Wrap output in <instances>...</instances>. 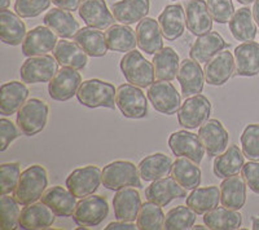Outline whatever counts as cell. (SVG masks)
Wrapping results in <instances>:
<instances>
[{
	"label": "cell",
	"mask_w": 259,
	"mask_h": 230,
	"mask_svg": "<svg viewBox=\"0 0 259 230\" xmlns=\"http://www.w3.org/2000/svg\"><path fill=\"white\" fill-rule=\"evenodd\" d=\"M45 25L57 34L60 38H74L79 31V22L70 11L62 8H52L43 18Z\"/></svg>",
	"instance_id": "obj_31"
},
{
	"label": "cell",
	"mask_w": 259,
	"mask_h": 230,
	"mask_svg": "<svg viewBox=\"0 0 259 230\" xmlns=\"http://www.w3.org/2000/svg\"><path fill=\"white\" fill-rule=\"evenodd\" d=\"M194 230H203V229H209V227L206 226V225H205V226H203V225H196V226L193 227Z\"/></svg>",
	"instance_id": "obj_58"
},
{
	"label": "cell",
	"mask_w": 259,
	"mask_h": 230,
	"mask_svg": "<svg viewBox=\"0 0 259 230\" xmlns=\"http://www.w3.org/2000/svg\"><path fill=\"white\" fill-rule=\"evenodd\" d=\"M149 9L150 0H119L110 7L115 20L128 26L147 17Z\"/></svg>",
	"instance_id": "obj_27"
},
{
	"label": "cell",
	"mask_w": 259,
	"mask_h": 230,
	"mask_svg": "<svg viewBox=\"0 0 259 230\" xmlns=\"http://www.w3.org/2000/svg\"><path fill=\"white\" fill-rule=\"evenodd\" d=\"M203 148L209 156H218L228 146L230 135L218 119H209L200 127L198 131Z\"/></svg>",
	"instance_id": "obj_16"
},
{
	"label": "cell",
	"mask_w": 259,
	"mask_h": 230,
	"mask_svg": "<svg viewBox=\"0 0 259 230\" xmlns=\"http://www.w3.org/2000/svg\"><path fill=\"white\" fill-rule=\"evenodd\" d=\"M117 89L113 84L108 82H103L100 79H89L80 84L78 89V101L83 106L91 107H106L114 109Z\"/></svg>",
	"instance_id": "obj_2"
},
{
	"label": "cell",
	"mask_w": 259,
	"mask_h": 230,
	"mask_svg": "<svg viewBox=\"0 0 259 230\" xmlns=\"http://www.w3.org/2000/svg\"><path fill=\"white\" fill-rule=\"evenodd\" d=\"M187 197L186 189L178 184L174 177H163L153 181L145 189V198L148 201L165 207L177 198Z\"/></svg>",
	"instance_id": "obj_19"
},
{
	"label": "cell",
	"mask_w": 259,
	"mask_h": 230,
	"mask_svg": "<svg viewBox=\"0 0 259 230\" xmlns=\"http://www.w3.org/2000/svg\"><path fill=\"white\" fill-rule=\"evenodd\" d=\"M246 183L244 177L235 175L221 184V203L230 210H241L246 202Z\"/></svg>",
	"instance_id": "obj_28"
},
{
	"label": "cell",
	"mask_w": 259,
	"mask_h": 230,
	"mask_svg": "<svg viewBox=\"0 0 259 230\" xmlns=\"http://www.w3.org/2000/svg\"><path fill=\"white\" fill-rule=\"evenodd\" d=\"M50 107L45 101L30 98L17 111V126L25 136H35L47 126Z\"/></svg>",
	"instance_id": "obj_4"
},
{
	"label": "cell",
	"mask_w": 259,
	"mask_h": 230,
	"mask_svg": "<svg viewBox=\"0 0 259 230\" xmlns=\"http://www.w3.org/2000/svg\"><path fill=\"white\" fill-rule=\"evenodd\" d=\"M59 65L56 57L51 54L29 57L20 69L21 79L29 84L51 82L59 71Z\"/></svg>",
	"instance_id": "obj_8"
},
{
	"label": "cell",
	"mask_w": 259,
	"mask_h": 230,
	"mask_svg": "<svg viewBox=\"0 0 259 230\" xmlns=\"http://www.w3.org/2000/svg\"><path fill=\"white\" fill-rule=\"evenodd\" d=\"M235 70V56L230 50H223L215 54L205 64V68H203L205 80L210 86H223L231 79Z\"/></svg>",
	"instance_id": "obj_14"
},
{
	"label": "cell",
	"mask_w": 259,
	"mask_h": 230,
	"mask_svg": "<svg viewBox=\"0 0 259 230\" xmlns=\"http://www.w3.org/2000/svg\"><path fill=\"white\" fill-rule=\"evenodd\" d=\"M210 15L218 24H228L235 15V7L232 0H207Z\"/></svg>",
	"instance_id": "obj_49"
},
{
	"label": "cell",
	"mask_w": 259,
	"mask_h": 230,
	"mask_svg": "<svg viewBox=\"0 0 259 230\" xmlns=\"http://www.w3.org/2000/svg\"><path fill=\"white\" fill-rule=\"evenodd\" d=\"M118 109L123 117L130 119H142L148 114V101L140 87L122 84L118 87L115 96Z\"/></svg>",
	"instance_id": "obj_9"
},
{
	"label": "cell",
	"mask_w": 259,
	"mask_h": 230,
	"mask_svg": "<svg viewBox=\"0 0 259 230\" xmlns=\"http://www.w3.org/2000/svg\"><path fill=\"white\" fill-rule=\"evenodd\" d=\"M196 215L188 206H178L168 211L165 216V226L167 230H187L191 229L196 222Z\"/></svg>",
	"instance_id": "obj_44"
},
{
	"label": "cell",
	"mask_w": 259,
	"mask_h": 230,
	"mask_svg": "<svg viewBox=\"0 0 259 230\" xmlns=\"http://www.w3.org/2000/svg\"><path fill=\"white\" fill-rule=\"evenodd\" d=\"M236 74L240 77H255L259 74V44L247 41L235 48Z\"/></svg>",
	"instance_id": "obj_29"
},
{
	"label": "cell",
	"mask_w": 259,
	"mask_h": 230,
	"mask_svg": "<svg viewBox=\"0 0 259 230\" xmlns=\"http://www.w3.org/2000/svg\"><path fill=\"white\" fill-rule=\"evenodd\" d=\"M11 4V0H0V8L2 9H7Z\"/></svg>",
	"instance_id": "obj_56"
},
{
	"label": "cell",
	"mask_w": 259,
	"mask_h": 230,
	"mask_svg": "<svg viewBox=\"0 0 259 230\" xmlns=\"http://www.w3.org/2000/svg\"><path fill=\"white\" fill-rule=\"evenodd\" d=\"M52 0H16L15 12L22 18L38 17L47 11Z\"/></svg>",
	"instance_id": "obj_48"
},
{
	"label": "cell",
	"mask_w": 259,
	"mask_h": 230,
	"mask_svg": "<svg viewBox=\"0 0 259 230\" xmlns=\"http://www.w3.org/2000/svg\"><path fill=\"white\" fill-rule=\"evenodd\" d=\"M74 41L91 57L105 56L109 49L105 34L95 27L87 26L79 29V31L74 35Z\"/></svg>",
	"instance_id": "obj_35"
},
{
	"label": "cell",
	"mask_w": 259,
	"mask_h": 230,
	"mask_svg": "<svg viewBox=\"0 0 259 230\" xmlns=\"http://www.w3.org/2000/svg\"><path fill=\"white\" fill-rule=\"evenodd\" d=\"M253 16H254V20H255L256 25L259 26V0H255V2H254Z\"/></svg>",
	"instance_id": "obj_54"
},
{
	"label": "cell",
	"mask_w": 259,
	"mask_h": 230,
	"mask_svg": "<svg viewBox=\"0 0 259 230\" xmlns=\"http://www.w3.org/2000/svg\"><path fill=\"white\" fill-rule=\"evenodd\" d=\"M29 97V89L24 83L13 80L4 83L0 89V114L8 117L22 107Z\"/></svg>",
	"instance_id": "obj_24"
},
{
	"label": "cell",
	"mask_w": 259,
	"mask_h": 230,
	"mask_svg": "<svg viewBox=\"0 0 259 230\" xmlns=\"http://www.w3.org/2000/svg\"><path fill=\"white\" fill-rule=\"evenodd\" d=\"M121 70L130 84L147 88L154 83L153 62H149L139 50H130L122 57Z\"/></svg>",
	"instance_id": "obj_3"
},
{
	"label": "cell",
	"mask_w": 259,
	"mask_h": 230,
	"mask_svg": "<svg viewBox=\"0 0 259 230\" xmlns=\"http://www.w3.org/2000/svg\"><path fill=\"white\" fill-rule=\"evenodd\" d=\"M80 84H82V77L78 70L62 68L57 71V74L48 84V92L52 100L68 101L74 96H77Z\"/></svg>",
	"instance_id": "obj_13"
},
{
	"label": "cell",
	"mask_w": 259,
	"mask_h": 230,
	"mask_svg": "<svg viewBox=\"0 0 259 230\" xmlns=\"http://www.w3.org/2000/svg\"><path fill=\"white\" fill-rule=\"evenodd\" d=\"M0 133H2L0 135V137H2V141H0V151H6L9 145H11V142H13L21 136L18 128L7 118L0 119Z\"/></svg>",
	"instance_id": "obj_50"
},
{
	"label": "cell",
	"mask_w": 259,
	"mask_h": 230,
	"mask_svg": "<svg viewBox=\"0 0 259 230\" xmlns=\"http://www.w3.org/2000/svg\"><path fill=\"white\" fill-rule=\"evenodd\" d=\"M48 186V175L45 167L34 164L21 174L13 197L21 206L35 203L41 199Z\"/></svg>",
	"instance_id": "obj_1"
},
{
	"label": "cell",
	"mask_w": 259,
	"mask_h": 230,
	"mask_svg": "<svg viewBox=\"0 0 259 230\" xmlns=\"http://www.w3.org/2000/svg\"><path fill=\"white\" fill-rule=\"evenodd\" d=\"M139 174L145 181H156L167 177L172 169V160L166 154L156 153L148 155L139 163Z\"/></svg>",
	"instance_id": "obj_37"
},
{
	"label": "cell",
	"mask_w": 259,
	"mask_h": 230,
	"mask_svg": "<svg viewBox=\"0 0 259 230\" xmlns=\"http://www.w3.org/2000/svg\"><path fill=\"white\" fill-rule=\"evenodd\" d=\"M242 153L247 159L259 162V124L246 126L241 135Z\"/></svg>",
	"instance_id": "obj_47"
},
{
	"label": "cell",
	"mask_w": 259,
	"mask_h": 230,
	"mask_svg": "<svg viewBox=\"0 0 259 230\" xmlns=\"http://www.w3.org/2000/svg\"><path fill=\"white\" fill-rule=\"evenodd\" d=\"M22 17L16 12L2 9L0 11V38L4 44L18 45L26 36V25Z\"/></svg>",
	"instance_id": "obj_32"
},
{
	"label": "cell",
	"mask_w": 259,
	"mask_h": 230,
	"mask_svg": "<svg viewBox=\"0 0 259 230\" xmlns=\"http://www.w3.org/2000/svg\"><path fill=\"white\" fill-rule=\"evenodd\" d=\"M148 100L161 114L172 115L182 105L179 92L168 80H157L148 87Z\"/></svg>",
	"instance_id": "obj_10"
},
{
	"label": "cell",
	"mask_w": 259,
	"mask_h": 230,
	"mask_svg": "<svg viewBox=\"0 0 259 230\" xmlns=\"http://www.w3.org/2000/svg\"><path fill=\"white\" fill-rule=\"evenodd\" d=\"M211 114V102L203 95H193L186 97V101L178 110V122L186 130H196L201 127Z\"/></svg>",
	"instance_id": "obj_6"
},
{
	"label": "cell",
	"mask_w": 259,
	"mask_h": 230,
	"mask_svg": "<svg viewBox=\"0 0 259 230\" xmlns=\"http://www.w3.org/2000/svg\"><path fill=\"white\" fill-rule=\"evenodd\" d=\"M174 2H180V0H174Z\"/></svg>",
	"instance_id": "obj_59"
},
{
	"label": "cell",
	"mask_w": 259,
	"mask_h": 230,
	"mask_svg": "<svg viewBox=\"0 0 259 230\" xmlns=\"http://www.w3.org/2000/svg\"><path fill=\"white\" fill-rule=\"evenodd\" d=\"M230 24V31L233 38L239 41H253L256 36V22L254 20L253 11L246 7L236 11Z\"/></svg>",
	"instance_id": "obj_38"
},
{
	"label": "cell",
	"mask_w": 259,
	"mask_h": 230,
	"mask_svg": "<svg viewBox=\"0 0 259 230\" xmlns=\"http://www.w3.org/2000/svg\"><path fill=\"white\" fill-rule=\"evenodd\" d=\"M106 230H134V229H139L138 224H134V222L130 221H121V220H118L115 222H110L108 226L105 227Z\"/></svg>",
	"instance_id": "obj_53"
},
{
	"label": "cell",
	"mask_w": 259,
	"mask_h": 230,
	"mask_svg": "<svg viewBox=\"0 0 259 230\" xmlns=\"http://www.w3.org/2000/svg\"><path fill=\"white\" fill-rule=\"evenodd\" d=\"M228 47H230V44H227L221 34L210 31V33L203 34L196 39V41L192 44L191 50H189V56L194 61L206 64L215 54H218L224 48Z\"/></svg>",
	"instance_id": "obj_30"
},
{
	"label": "cell",
	"mask_w": 259,
	"mask_h": 230,
	"mask_svg": "<svg viewBox=\"0 0 259 230\" xmlns=\"http://www.w3.org/2000/svg\"><path fill=\"white\" fill-rule=\"evenodd\" d=\"M20 163H3L0 165V193L11 194L16 190L20 181Z\"/></svg>",
	"instance_id": "obj_46"
},
{
	"label": "cell",
	"mask_w": 259,
	"mask_h": 230,
	"mask_svg": "<svg viewBox=\"0 0 259 230\" xmlns=\"http://www.w3.org/2000/svg\"><path fill=\"white\" fill-rule=\"evenodd\" d=\"M78 12L84 24L90 27L104 30L114 25V16L104 0H83Z\"/></svg>",
	"instance_id": "obj_20"
},
{
	"label": "cell",
	"mask_w": 259,
	"mask_h": 230,
	"mask_svg": "<svg viewBox=\"0 0 259 230\" xmlns=\"http://www.w3.org/2000/svg\"><path fill=\"white\" fill-rule=\"evenodd\" d=\"M168 146L177 156H186L200 164L206 153L200 136L188 131H177L171 133L168 139Z\"/></svg>",
	"instance_id": "obj_12"
},
{
	"label": "cell",
	"mask_w": 259,
	"mask_h": 230,
	"mask_svg": "<svg viewBox=\"0 0 259 230\" xmlns=\"http://www.w3.org/2000/svg\"><path fill=\"white\" fill-rule=\"evenodd\" d=\"M244 153L237 145H231L221 155L215 156L214 169L215 176L221 179H227V177L239 175L244 167Z\"/></svg>",
	"instance_id": "obj_33"
},
{
	"label": "cell",
	"mask_w": 259,
	"mask_h": 230,
	"mask_svg": "<svg viewBox=\"0 0 259 230\" xmlns=\"http://www.w3.org/2000/svg\"><path fill=\"white\" fill-rule=\"evenodd\" d=\"M139 168L128 160H115L103 169V185L109 190H119L126 186H142Z\"/></svg>",
	"instance_id": "obj_5"
},
{
	"label": "cell",
	"mask_w": 259,
	"mask_h": 230,
	"mask_svg": "<svg viewBox=\"0 0 259 230\" xmlns=\"http://www.w3.org/2000/svg\"><path fill=\"white\" fill-rule=\"evenodd\" d=\"M178 82L182 87L183 95L186 97L198 95L205 84V73L200 66V62L193 59H186L180 62L178 71Z\"/></svg>",
	"instance_id": "obj_18"
},
{
	"label": "cell",
	"mask_w": 259,
	"mask_h": 230,
	"mask_svg": "<svg viewBox=\"0 0 259 230\" xmlns=\"http://www.w3.org/2000/svg\"><path fill=\"white\" fill-rule=\"evenodd\" d=\"M237 2L241 4H251V3H254L255 0H237Z\"/></svg>",
	"instance_id": "obj_57"
},
{
	"label": "cell",
	"mask_w": 259,
	"mask_h": 230,
	"mask_svg": "<svg viewBox=\"0 0 259 230\" xmlns=\"http://www.w3.org/2000/svg\"><path fill=\"white\" fill-rule=\"evenodd\" d=\"M187 29L193 35L201 36L212 29V17L205 0H189L186 6Z\"/></svg>",
	"instance_id": "obj_21"
},
{
	"label": "cell",
	"mask_w": 259,
	"mask_h": 230,
	"mask_svg": "<svg viewBox=\"0 0 259 230\" xmlns=\"http://www.w3.org/2000/svg\"><path fill=\"white\" fill-rule=\"evenodd\" d=\"M251 224H253L254 230H259V217H256V216H251Z\"/></svg>",
	"instance_id": "obj_55"
},
{
	"label": "cell",
	"mask_w": 259,
	"mask_h": 230,
	"mask_svg": "<svg viewBox=\"0 0 259 230\" xmlns=\"http://www.w3.org/2000/svg\"><path fill=\"white\" fill-rule=\"evenodd\" d=\"M109 215V204L101 195L91 194L80 198L73 213L74 221L80 226L91 227L100 225Z\"/></svg>",
	"instance_id": "obj_7"
},
{
	"label": "cell",
	"mask_w": 259,
	"mask_h": 230,
	"mask_svg": "<svg viewBox=\"0 0 259 230\" xmlns=\"http://www.w3.org/2000/svg\"><path fill=\"white\" fill-rule=\"evenodd\" d=\"M242 177L245 183L249 186V189L255 194H259V162L258 160H250L245 163L242 167Z\"/></svg>",
	"instance_id": "obj_51"
},
{
	"label": "cell",
	"mask_w": 259,
	"mask_h": 230,
	"mask_svg": "<svg viewBox=\"0 0 259 230\" xmlns=\"http://www.w3.org/2000/svg\"><path fill=\"white\" fill-rule=\"evenodd\" d=\"M203 222L212 230H236L242 224L241 213L227 207H215L203 215Z\"/></svg>",
	"instance_id": "obj_40"
},
{
	"label": "cell",
	"mask_w": 259,
	"mask_h": 230,
	"mask_svg": "<svg viewBox=\"0 0 259 230\" xmlns=\"http://www.w3.org/2000/svg\"><path fill=\"white\" fill-rule=\"evenodd\" d=\"M20 203L15 197L3 194L0 198V227L13 230L20 226Z\"/></svg>",
	"instance_id": "obj_45"
},
{
	"label": "cell",
	"mask_w": 259,
	"mask_h": 230,
	"mask_svg": "<svg viewBox=\"0 0 259 230\" xmlns=\"http://www.w3.org/2000/svg\"><path fill=\"white\" fill-rule=\"evenodd\" d=\"M158 24L167 40H177L186 30V11L180 4L167 6L159 15Z\"/></svg>",
	"instance_id": "obj_25"
},
{
	"label": "cell",
	"mask_w": 259,
	"mask_h": 230,
	"mask_svg": "<svg viewBox=\"0 0 259 230\" xmlns=\"http://www.w3.org/2000/svg\"><path fill=\"white\" fill-rule=\"evenodd\" d=\"M136 39L139 48L147 54H156L163 48V34L158 21L145 17L136 27Z\"/></svg>",
	"instance_id": "obj_22"
},
{
	"label": "cell",
	"mask_w": 259,
	"mask_h": 230,
	"mask_svg": "<svg viewBox=\"0 0 259 230\" xmlns=\"http://www.w3.org/2000/svg\"><path fill=\"white\" fill-rule=\"evenodd\" d=\"M103 183V171L97 165H85L74 169L66 179V186L77 198L94 194Z\"/></svg>",
	"instance_id": "obj_11"
},
{
	"label": "cell",
	"mask_w": 259,
	"mask_h": 230,
	"mask_svg": "<svg viewBox=\"0 0 259 230\" xmlns=\"http://www.w3.org/2000/svg\"><path fill=\"white\" fill-rule=\"evenodd\" d=\"M153 66L158 80H174L178 77L180 61L179 54L171 47H163L153 56Z\"/></svg>",
	"instance_id": "obj_42"
},
{
	"label": "cell",
	"mask_w": 259,
	"mask_h": 230,
	"mask_svg": "<svg viewBox=\"0 0 259 230\" xmlns=\"http://www.w3.org/2000/svg\"><path fill=\"white\" fill-rule=\"evenodd\" d=\"M53 56L56 57L57 62L62 68H70L75 70L84 69L89 62V54L75 41H59L53 50Z\"/></svg>",
	"instance_id": "obj_34"
},
{
	"label": "cell",
	"mask_w": 259,
	"mask_h": 230,
	"mask_svg": "<svg viewBox=\"0 0 259 230\" xmlns=\"http://www.w3.org/2000/svg\"><path fill=\"white\" fill-rule=\"evenodd\" d=\"M52 3L56 7L62 9H66V11H70V12H74V11H78L80 7V0H52Z\"/></svg>",
	"instance_id": "obj_52"
},
{
	"label": "cell",
	"mask_w": 259,
	"mask_h": 230,
	"mask_svg": "<svg viewBox=\"0 0 259 230\" xmlns=\"http://www.w3.org/2000/svg\"><path fill=\"white\" fill-rule=\"evenodd\" d=\"M106 43L109 49L119 53L134 50L138 45L136 33L128 25H112L105 33Z\"/></svg>",
	"instance_id": "obj_41"
},
{
	"label": "cell",
	"mask_w": 259,
	"mask_h": 230,
	"mask_svg": "<svg viewBox=\"0 0 259 230\" xmlns=\"http://www.w3.org/2000/svg\"><path fill=\"white\" fill-rule=\"evenodd\" d=\"M113 207L117 220L134 222L142 208V198L135 188L126 186L117 190L113 198Z\"/></svg>",
	"instance_id": "obj_17"
},
{
	"label": "cell",
	"mask_w": 259,
	"mask_h": 230,
	"mask_svg": "<svg viewBox=\"0 0 259 230\" xmlns=\"http://www.w3.org/2000/svg\"><path fill=\"white\" fill-rule=\"evenodd\" d=\"M41 202L47 204L60 217H69L73 215L78 203L77 197L70 190L59 185L46 190L41 197Z\"/></svg>",
	"instance_id": "obj_26"
},
{
	"label": "cell",
	"mask_w": 259,
	"mask_h": 230,
	"mask_svg": "<svg viewBox=\"0 0 259 230\" xmlns=\"http://www.w3.org/2000/svg\"><path fill=\"white\" fill-rule=\"evenodd\" d=\"M221 203V188L207 186V188H196L187 197V206L197 215H205L214 210Z\"/></svg>",
	"instance_id": "obj_39"
},
{
	"label": "cell",
	"mask_w": 259,
	"mask_h": 230,
	"mask_svg": "<svg viewBox=\"0 0 259 230\" xmlns=\"http://www.w3.org/2000/svg\"><path fill=\"white\" fill-rule=\"evenodd\" d=\"M171 176L186 190H193L201 184V169L198 164L186 156H178L172 163Z\"/></svg>",
	"instance_id": "obj_36"
},
{
	"label": "cell",
	"mask_w": 259,
	"mask_h": 230,
	"mask_svg": "<svg viewBox=\"0 0 259 230\" xmlns=\"http://www.w3.org/2000/svg\"><path fill=\"white\" fill-rule=\"evenodd\" d=\"M56 218V213L43 202L24 206L20 215V227L26 230L48 229L52 226Z\"/></svg>",
	"instance_id": "obj_23"
},
{
	"label": "cell",
	"mask_w": 259,
	"mask_h": 230,
	"mask_svg": "<svg viewBox=\"0 0 259 230\" xmlns=\"http://www.w3.org/2000/svg\"><path fill=\"white\" fill-rule=\"evenodd\" d=\"M57 34L47 26H36L26 34L22 41V53L26 57L41 56L53 52L59 39Z\"/></svg>",
	"instance_id": "obj_15"
},
{
	"label": "cell",
	"mask_w": 259,
	"mask_h": 230,
	"mask_svg": "<svg viewBox=\"0 0 259 230\" xmlns=\"http://www.w3.org/2000/svg\"><path fill=\"white\" fill-rule=\"evenodd\" d=\"M136 224L139 229L142 230H159L165 226V213L162 211L161 206L153 202H145L142 204L139 212Z\"/></svg>",
	"instance_id": "obj_43"
}]
</instances>
